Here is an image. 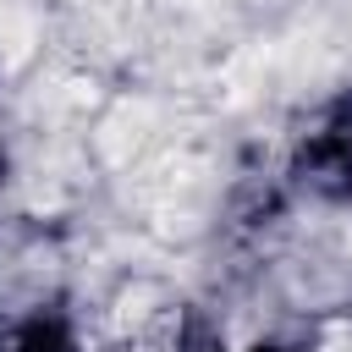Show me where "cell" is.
Returning <instances> with one entry per match:
<instances>
[{
  "mask_svg": "<svg viewBox=\"0 0 352 352\" xmlns=\"http://www.w3.org/2000/svg\"><path fill=\"white\" fill-rule=\"evenodd\" d=\"M148 126H154V104H116V116L99 126V148L110 154V160H126L132 148H143V138H148Z\"/></svg>",
  "mask_w": 352,
  "mask_h": 352,
  "instance_id": "6da1fadb",
  "label": "cell"
},
{
  "mask_svg": "<svg viewBox=\"0 0 352 352\" xmlns=\"http://www.w3.org/2000/svg\"><path fill=\"white\" fill-rule=\"evenodd\" d=\"M0 50H6V60H22L33 50V11L16 0H0Z\"/></svg>",
  "mask_w": 352,
  "mask_h": 352,
  "instance_id": "7a4b0ae2",
  "label": "cell"
}]
</instances>
